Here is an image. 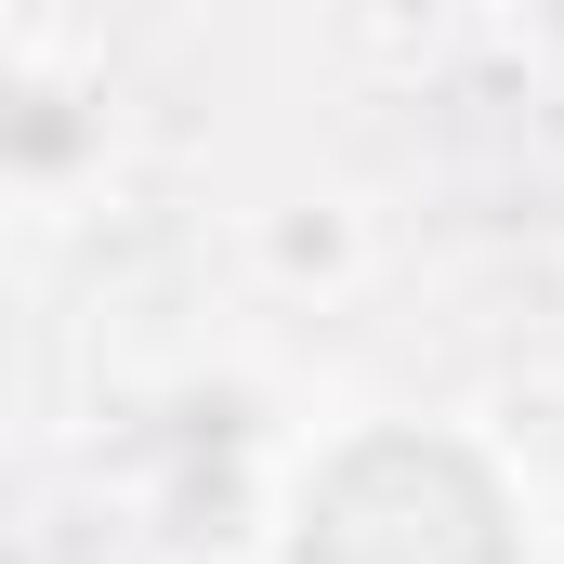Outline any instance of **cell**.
Wrapping results in <instances>:
<instances>
[{
    "mask_svg": "<svg viewBox=\"0 0 564 564\" xmlns=\"http://www.w3.org/2000/svg\"><path fill=\"white\" fill-rule=\"evenodd\" d=\"M302 564H512V512L473 446L446 433H368L315 473Z\"/></svg>",
    "mask_w": 564,
    "mask_h": 564,
    "instance_id": "6da1fadb",
    "label": "cell"
}]
</instances>
